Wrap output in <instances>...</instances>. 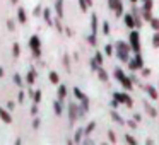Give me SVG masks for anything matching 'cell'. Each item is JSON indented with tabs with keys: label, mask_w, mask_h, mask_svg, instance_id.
I'll return each mask as SVG.
<instances>
[{
	"label": "cell",
	"mask_w": 159,
	"mask_h": 145,
	"mask_svg": "<svg viewBox=\"0 0 159 145\" xmlns=\"http://www.w3.org/2000/svg\"><path fill=\"white\" fill-rule=\"evenodd\" d=\"M0 118H2V121H4V123H11V121H12L11 113H9L5 108H0Z\"/></svg>",
	"instance_id": "obj_6"
},
{
	"label": "cell",
	"mask_w": 159,
	"mask_h": 145,
	"mask_svg": "<svg viewBox=\"0 0 159 145\" xmlns=\"http://www.w3.org/2000/svg\"><path fill=\"white\" fill-rule=\"evenodd\" d=\"M33 99H34V103L38 104L39 101H41V90H34V92H33Z\"/></svg>",
	"instance_id": "obj_26"
},
{
	"label": "cell",
	"mask_w": 159,
	"mask_h": 145,
	"mask_svg": "<svg viewBox=\"0 0 159 145\" xmlns=\"http://www.w3.org/2000/svg\"><path fill=\"white\" fill-rule=\"evenodd\" d=\"M108 138H110V142H111V143H115V142H116V137H115V133H113V131H108Z\"/></svg>",
	"instance_id": "obj_38"
},
{
	"label": "cell",
	"mask_w": 159,
	"mask_h": 145,
	"mask_svg": "<svg viewBox=\"0 0 159 145\" xmlns=\"http://www.w3.org/2000/svg\"><path fill=\"white\" fill-rule=\"evenodd\" d=\"M7 28H9V31H14V29H16L14 21H7Z\"/></svg>",
	"instance_id": "obj_42"
},
{
	"label": "cell",
	"mask_w": 159,
	"mask_h": 145,
	"mask_svg": "<svg viewBox=\"0 0 159 145\" xmlns=\"http://www.w3.org/2000/svg\"><path fill=\"white\" fill-rule=\"evenodd\" d=\"M111 116H113V120L116 121L118 125H123V120H121V116L116 113V111H111Z\"/></svg>",
	"instance_id": "obj_20"
},
{
	"label": "cell",
	"mask_w": 159,
	"mask_h": 145,
	"mask_svg": "<svg viewBox=\"0 0 159 145\" xmlns=\"http://www.w3.org/2000/svg\"><path fill=\"white\" fill-rule=\"evenodd\" d=\"M48 77H50V82H52V84H58L60 82V80H58V73H57V72H50Z\"/></svg>",
	"instance_id": "obj_17"
},
{
	"label": "cell",
	"mask_w": 159,
	"mask_h": 145,
	"mask_svg": "<svg viewBox=\"0 0 159 145\" xmlns=\"http://www.w3.org/2000/svg\"><path fill=\"white\" fill-rule=\"evenodd\" d=\"M152 9V0H144V11H151Z\"/></svg>",
	"instance_id": "obj_31"
},
{
	"label": "cell",
	"mask_w": 159,
	"mask_h": 145,
	"mask_svg": "<svg viewBox=\"0 0 159 145\" xmlns=\"http://www.w3.org/2000/svg\"><path fill=\"white\" fill-rule=\"evenodd\" d=\"M116 55H118V58H120L121 62H128V51H127V50L116 48Z\"/></svg>",
	"instance_id": "obj_8"
},
{
	"label": "cell",
	"mask_w": 159,
	"mask_h": 145,
	"mask_svg": "<svg viewBox=\"0 0 159 145\" xmlns=\"http://www.w3.org/2000/svg\"><path fill=\"white\" fill-rule=\"evenodd\" d=\"M62 2H63V0H57V4H55L57 14H58V17H60V19L63 17V9H62Z\"/></svg>",
	"instance_id": "obj_14"
},
{
	"label": "cell",
	"mask_w": 159,
	"mask_h": 145,
	"mask_svg": "<svg viewBox=\"0 0 159 145\" xmlns=\"http://www.w3.org/2000/svg\"><path fill=\"white\" fill-rule=\"evenodd\" d=\"M91 68H93V70H96V72L99 70V63L96 62V58H91Z\"/></svg>",
	"instance_id": "obj_29"
},
{
	"label": "cell",
	"mask_w": 159,
	"mask_h": 145,
	"mask_svg": "<svg viewBox=\"0 0 159 145\" xmlns=\"http://www.w3.org/2000/svg\"><path fill=\"white\" fill-rule=\"evenodd\" d=\"M115 46H116V48H120V50H127V51H128V50H130V48H128V46L125 45L123 41H118V43H116V45H115Z\"/></svg>",
	"instance_id": "obj_34"
},
{
	"label": "cell",
	"mask_w": 159,
	"mask_h": 145,
	"mask_svg": "<svg viewBox=\"0 0 159 145\" xmlns=\"http://www.w3.org/2000/svg\"><path fill=\"white\" fill-rule=\"evenodd\" d=\"M128 65H130L132 70H139L140 67H144V62H142L140 53H135V58L134 60H128Z\"/></svg>",
	"instance_id": "obj_5"
},
{
	"label": "cell",
	"mask_w": 159,
	"mask_h": 145,
	"mask_svg": "<svg viewBox=\"0 0 159 145\" xmlns=\"http://www.w3.org/2000/svg\"><path fill=\"white\" fill-rule=\"evenodd\" d=\"M14 82H16V86H19V87L22 86V80H21V75H19V73L14 75Z\"/></svg>",
	"instance_id": "obj_36"
},
{
	"label": "cell",
	"mask_w": 159,
	"mask_h": 145,
	"mask_svg": "<svg viewBox=\"0 0 159 145\" xmlns=\"http://www.w3.org/2000/svg\"><path fill=\"white\" fill-rule=\"evenodd\" d=\"M145 90H147V94L152 97V99H157V97H159V94H157V90H156V87H152V86H145Z\"/></svg>",
	"instance_id": "obj_11"
},
{
	"label": "cell",
	"mask_w": 159,
	"mask_h": 145,
	"mask_svg": "<svg viewBox=\"0 0 159 145\" xmlns=\"http://www.w3.org/2000/svg\"><path fill=\"white\" fill-rule=\"evenodd\" d=\"M91 31H93V34L98 33V17H96V14L91 15Z\"/></svg>",
	"instance_id": "obj_10"
},
{
	"label": "cell",
	"mask_w": 159,
	"mask_h": 145,
	"mask_svg": "<svg viewBox=\"0 0 159 145\" xmlns=\"http://www.w3.org/2000/svg\"><path fill=\"white\" fill-rule=\"evenodd\" d=\"M74 96H75V97H77V99H79V101H82L84 97H86V96H84V94H82V90H80V89H77V87H75V89H74Z\"/></svg>",
	"instance_id": "obj_23"
},
{
	"label": "cell",
	"mask_w": 159,
	"mask_h": 145,
	"mask_svg": "<svg viewBox=\"0 0 159 145\" xmlns=\"http://www.w3.org/2000/svg\"><path fill=\"white\" fill-rule=\"evenodd\" d=\"M65 96H67V87H65V86H60V87H58V99L62 101Z\"/></svg>",
	"instance_id": "obj_18"
},
{
	"label": "cell",
	"mask_w": 159,
	"mask_h": 145,
	"mask_svg": "<svg viewBox=\"0 0 159 145\" xmlns=\"http://www.w3.org/2000/svg\"><path fill=\"white\" fill-rule=\"evenodd\" d=\"M82 133H84V130H82V128H79V130L75 131V138H74V140H75V142H80V137H82Z\"/></svg>",
	"instance_id": "obj_33"
},
{
	"label": "cell",
	"mask_w": 159,
	"mask_h": 145,
	"mask_svg": "<svg viewBox=\"0 0 159 145\" xmlns=\"http://www.w3.org/2000/svg\"><path fill=\"white\" fill-rule=\"evenodd\" d=\"M125 26H127L128 29H134L135 28V19H134V15H132V14L125 15Z\"/></svg>",
	"instance_id": "obj_7"
},
{
	"label": "cell",
	"mask_w": 159,
	"mask_h": 145,
	"mask_svg": "<svg viewBox=\"0 0 159 145\" xmlns=\"http://www.w3.org/2000/svg\"><path fill=\"white\" fill-rule=\"evenodd\" d=\"M151 28L154 29V31H159V19H154V17H152V21H151Z\"/></svg>",
	"instance_id": "obj_28"
},
{
	"label": "cell",
	"mask_w": 159,
	"mask_h": 145,
	"mask_svg": "<svg viewBox=\"0 0 159 145\" xmlns=\"http://www.w3.org/2000/svg\"><path fill=\"white\" fill-rule=\"evenodd\" d=\"M2 75H4V70H2V68H0V77H2Z\"/></svg>",
	"instance_id": "obj_50"
},
{
	"label": "cell",
	"mask_w": 159,
	"mask_h": 145,
	"mask_svg": "<svg viewBox=\"0 0 159 145\" xmlns=\"http://www.w3.org/2000/svg\"><path fill=\"white\" fill-rule=\"evenodd\" d=\"M53 108H55V113L58 114V116L63 113V109H62V104H60V99H58V101H55V104H53Z\"/></svg>",
	"instance_id": "obj_19"
},
{
	"label": "cell",
	"mask_w": 159,
	"mask_h": 145,
	"mask_svg": "<svg viewBox=\"0 0 159 145\" xmlns=\"http://www.w3.org/2000/svg\"><path fill=\"white\" fill-rule=\"evenodd\" d=\"M69 113H70V121H75V118H77V106L75 104H70L69 106Z\"/></svg>",
	"instance_id": "obj_13"
},
{
	"label": "cell",
	"mask_w": 159,
	"mask_h": 145,
	"mask_svg": "<svg viewBox=\"0 0 159 145\" xmlns=\"http://www.w3.org/2000/svg\"><path fill=\"white\" fill-rule=\"evenodd\" d=\"M139 38H140V36H139V33L137 31H132L130 33V46H132V50H134L135 53H140V41H139Z\"/></svg>",
	"instance_id": "obj_2"
},
{
	"label": "cell",
	"mask_w": 159,
	"mask_h": 145,
	"mask_svg": "<svg viewBox=\"0 0 159 145\" xmlns=\"http://www.w3.org/2000/svg\"><path fill=\"white\" fill-rule=\"evenodd\" d=\"M7 108H9V109H14V103H12V101H9V104H7Z\"/></svg>",
	"instance_id": "obj_47"
},
{
	"label": "cell",
	"mask_w": 159,
	"mask_h": 145,
	"mask_svg": "<svg viewBox=\"0 0 159 145\" xmlns=\"http://www.w3.org/2000/svg\"><path fill=\"white\" fill-rule=\"evenodd\" d=\"M33 126H34V128H38V126H39V120H38V118H36V120L33 121Z\"/></svg>",
	"instance_id": "obj_46"
},
{
	"label": "cell",
	"mask_w": 159,
	"mask_h": 145,
	"mask_svg": "<svg viewBox=\"0 0 159 145\" xmlns=\"http://www.w3.org/2000/svg\"><path fill=\"white\" fill-rule=\"evenodd\" d=\"M125 140H127L128 143H135V138H134V137H130V135H127V137H125Z\"/></svg>",
	"instance_id": "obj_43"
},
{
	"label": "cell",
	"mask_w": 159,
	"mask_h": 145,
	"mask_svg": "<svg viewBox=\"0 0 159 145\" xmlns=\"http://www.w3.org/2000/svg\"><path fill=\"white\" fill-rule=\"evenodd\" d=\"M104 51H106V55H108V56H111V55H113V48H111L110 45H106V46H104Z\"/></svg>",
	"instance_id": "obj_37"
},
{
	"label": "cell",
	"mask_w": 159,
	"mask_h": 145,
	"mask_svg": "<svg viewBox=\"0 0 159 145\" xmlns=\"http://www.w3.org/2000/svg\"><path fill=\"white\" fill-rule=\"evenodd\" d=\"M41 14H43V12H41V7H39V5H38V7H34V11H33V15L36 17V15H41Z\"/></svg>",
	"instance_id": "obj_40"
},
{
	"label": "cell",
	"mask_w": 159,
	"mask_h": 145,
	"mask_svg": "<svg viewBox=\"0 0 159 145\" xmlns=\"http://www.w3.org/2000/svg\"><path fill=\"white\" fill-rule=\"evenodd\" d=\"M87 41H89V43H91V45H93V46H94V45H96V34H91V36H89V38H87Z\"/></svg>",
	"instance_id": "obj_41"
},
{
	"label": "cell",
	"mask_w": 159,
	"mask_h": 145,
	"mask_svg": "<svg viewBox=\"0 0 159 145\" xmlns=\"http://www.w3.org/2000/svg\"><path fill=\"white\" fill-rule=\"evenodd\" d=\"M26 79H28V84H29V86H33V84L36 82V70H34V68L29 70V73H28V77H26Z\"/></svg>",
	"instance_id": "obj_12"
},
{
	"label": "cell",
	"mask_w": 159,
	"mask_h": 145,
	"mask_svg": "<svg viewBox=\"0 0 159 145\" xmlns=\"http://www.w3.org/2000/svg\"><path fill=\"white\" fill-rule=\"evenodd\" d=\"M101 26H103V33H104V34L108 36V34H110V24H108V22L104 21V22H103V24H101Z\"/></svg>",
	"instance_id": "obj_32"
},
{
	"label": "cell",
	"mask_w": 159,
	"mask_h": 145,
	"mask_svg": "<svg viewBox=\"0 0 159 145\" xmlns=\"http://www.w3.org/2000/svg\"><path fill=\"white\" fill-rule=\"evenodd\" d=\"M128 126H130V128H135V126H137V125H135V123H134V121H132V120H130V121H128Z\"/></svg>",
	"instance_id": "obj_48"
},
{
	"label": "cell",
	"mask_w": 159,
	"mask_h": 145,
	"mask_svg": "<svg viewBox=\"0 0 159 145\" xmlns=\"http://www.w3.org/2000/svg\"><path fill=\"white\" fill-rule=\"evenodd\" d=\"M43 17H45V21L52 26V14H50V9H43Z\"/></svg>",
	"instance_id": "obj_16"
},
{
	"label": "cell",
	"mask_w": 159,
	"mask_h": 145,
	"mask_svg": "<svg viewBox=\"0 0 159 145\" xmlns=\"http://www.w3.org/2000/svg\"><path fill=\"white\" fill-rule=\"evenodd\" d=\"M98 75H99V79L103 80V82H106V80H108V73L104 72L103 68H99V70H98Z\"/></svg>",
	"instance_id": "obj_22"
},
{
	"label": "cell",
	"mask_w": 159,
	"mask_h": 145,
	"mask_svg": "<svg viewBox=\"0 0 159 145\" xmlns=\"http://www.w3.org/2000/svg\"><path fill=\"white\" fill-rule=\"evenodd\" d=\"M12 55H14L16 58H17V56L21 55V48H19V45H17V43H14V46H12Z\"/></svg>",
	"instance_id": "obj_21"
},
{
	"label": "cell",
	"mask_w": 159,
	"mask_h": 145,
	"mask_svg": "<svg viewBox=\"0 0 159 145\" xmlns=\"http://www.w3.org/2000/svg\"><path fill=\"white\" fill-rule=\"evenodd\" d=\"M77 2H79L80 9H82V11L86 12V11H87V7H89V5H87V0H77Z\"/></svg>",
	"instance_id": "obj_30"
},
{
	"label": "cell",
	"mask_w": 159,
	"mask_h": 145,
	"mask_svg": "<svg viewBox=\"0 0 159 145\" xmlns=\"http://www.w3.org/2000/svg\"><path fill=\"white\" fill-rule=\"evenodd\" d=\"M39 45H41V43H39V38L38 36H31V39H29V46H31V50H33V55L34 56H39L41 55V51H39Z\"/></svg>",
	"instance_id": "obj_4"
},
{
	"label": "cell",
	"mask_w": 159,
	"mask_h": 145,
	"mask_svg": "<svg viewBox=\"0 0 159 145\" xmlns=\"http://www.w3.org/2000/svg\"><path fill=\"white\" fill-rule=\"evenodd\" d=\"M120 4H121L120 0H108V5H110V9H113V11H115V9H116Z\"/></svg>",
	"instance_id": "obj_24"
},
{
	"label": "cell",
	"mask_w": 159,
	"mask_h": 145,
	"mask_svg": "<svg viewBox=\"0 0 159 145\" xmlns=\"http://www.w3.org/2000/svg\"><path fill=\"white\" fill-rule=\"evenodd\" d=\"M149 73H151V70H149V68H144V70H142V75H149Z\"/></svg>",
	"instance_id": "obj_45"
},
{
	"label": "cell",
	"mask_w": 159,
	"mask_h": 145,
	"mask_svg": "<svg viewBox=\"0 0 159 145\" xmlns=\"http://www.w3.org/2000/svg\"><path fill=\"white\" fill-rule=\"evenodd\" d=\"M152 46H154V48H159V31H156L154 38H152Z\"/></svg>",
	"instance_id": "obj_25"
},
{
	"label": "cell",
	"mask_w": 159,
	"mask_h": 145,
	"mask_svg": "<svg viewBox=\"0 0 159 145\" xmlns=\"http://www.w3.org/2000/svg\"><path fill=\"white\" fill-rule=\"evenodd\" d=\"M144 19L147 22H151L152 21V14H151V11H144Z\"/></svg>",
	"instance_id": "obj_35"
},
{
	"label": "cell",
	"mask_w": 159,
	"mask_h": 145,
	"mask_svg": "<svg viewBox=\"0 0 159 145\" xmlns=\"http://www.w3.org/2000/svg\"><path fill=\"white\" fill-rule=\"evenodd\" d=\"M31 113H33V114H36V113H38V108H36V106H33V109H31Z\"/></svg>",
	"instance_id": "obj_49"
},
{
	"label": "cell",
	"mask_w": 159,
	"mask_h": 145,
	"mask_svg": "<svg viewBox=\"0 0 159 145\" xmlns=\"http://www.w3.org/2000/svg\"><path fill=\"white\" fill-rule=\"evenodd\" d=\"M113 99L116 101L118 104H120V103H125L128 108H132V104H134V101L128 97V94H123V92H115V94H113Z\"/></svg>",
	"instance_id": "obj_3"
},
{
	"label": "cell",
	"mask_w": 159,
	"mask_h": 145,
	"mask_svg": "<svg viewBox=\"0 0 159 145\" xmlns=\"http://www.w3.org/2000/svg\"><path fill=\"white\" fill-rule=\"evenodd\" d=\"M17 19H19V22H22V24L26 22V12H24L22 7H19V11H17Z\"/></svg>",
	"instance_id": "obj_15"
},
{
	"label": "cell",
	"mask_w": 159,
	"mask_h": 145,
	"mask_svg": "<svg viewBox=\"0 0 159 145\" xmlns=\"http://www.w3.org/2000/svg\"><path fill=\"white\" fill-rule=\"evenodd\" d=\"M115 77L120 80V84H121V86H123L127 90H132L134 84L130 82V79H128V77H125V73H123V70H121V68H115Z\"/></svg>",
	"instance_id": "obj_1"
},
{
	"label": "cell",
	"mask_w": 159,
	"mask_h": 145,
	"mask_svg": "<svg viewBox=\"0 0 159 145\" xmlns=\"http://www.w3.org/2000/svg\"><path fill=\"white\" fill-rule=\"evenodd\" d=\"M130 2H137V0H130Z\"/></svg>",
	"instance_id": "obj_52"
},
{
	"label": "cell",
	"mask_w": 159,
	"mask_h": 145,
	"mask_svg": "<svg viewBox=\"0 0 159 145\" xmlns=\"http://www.w3.org/2000/svg\"><path fill=\"white\" fill-rule=\"evenodd\" d=\"M24 97H26V96H24V92H22V90H21V92H19V97H17V99H19V101H21V103H22V101H24Z\"/></svg>",
	"instance_id": "obj_44"
},
{
	"label": "cell",
	"mask_w": 159,
	"mask_h": 145,
	"mask_svg": "<svg viewBox=\"0 0 159 145\" xmlns=\"http://www.w3.org/2000/svg\"><path fill=\"white\" fill-rule=\"evenodd\" d=\"M11 2H12V4H17V0H11Z\"/></svg>",
	"instance_id": "obj_51"
},
{
	"label": "cell",
	"mask_w": 159,
	"mask_h": 145,
	"mask_svg": "<svg viewBox=\"0 0 159 145\" xmlns=\"http://www.w3.org/2000/svg\"><path fill=\"white\" fill-rule=\"evenodd\" d=\"M96 62L99 63V65H103V55H101L99 51H96Z\"/></svg>",
	"instance_id": "obj_39"
},
{
	"label": "cell",
	"mask_w": 159,
	"mask_h": 145,
	"mask_svg": "<svg viewBox=\"0 0 159 145\" xmlns=\"http://www.w3.org/2000/svg\"><path fill=\"white\" fill-rule=\"evenodd\" d=\"M94 126H96V123H94V121H91V123H89V125H87V126H86V130H84V133H86V135H89L91 131L94 130Z\"/></svg>",
	"instance_id": "obj_27"
},
{
	"label": "cell",
	"mask_w": 159,
	"mask_h": 145,
	"mask_svg": "<svg viewBox=\"0 0 159 145\" xmlns=\"http://www.w3.org/2000/svg\"><path fill=\"white\" fill-rule=\"evenodd\" d=\"M144 108H145V111H147V114H149L151 118H156V116H157V111H156L149 103H144Z\"/></svg>",
	"instance_id": "obj_9"
}]
</instances>
